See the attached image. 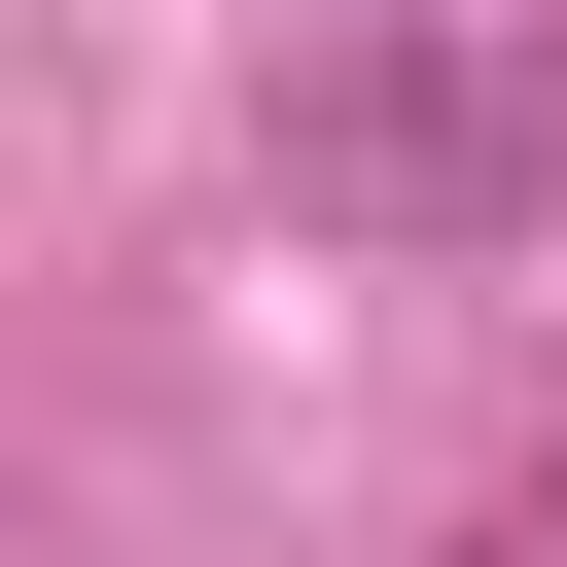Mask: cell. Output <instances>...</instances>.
Here are the masks:
<instances>
[{
  "label": "cell",
  "mask_w": 567,
  "mask_h": 567,
  "mask_svg": "<svg viewBox=\"0 0 567 567\" xmlns=\"http://www.w3.org/2000/svg\"><path fill=\"white\" fill-rule=\"evenodd\" d=\"M248 177L319 248H532L567 213V0H319L248 71Z\"/></svg>",
  "instance_id": "1"
},
{
  "label": "cell",
  "mask_w": 567,
  "mask_h": 567,
  "mask_svg": "<svg viewBox=\"0 0 567 567\" xmlns=\"http://www.w3.org/2000/svg\"><path fill=\"white\" fill-rule=\"evenodd\" d=\"M496 567H532V532H496Z\"/></svg>",
  "instance_id": "2"
}]
</instances>
